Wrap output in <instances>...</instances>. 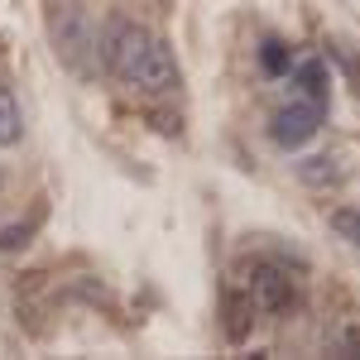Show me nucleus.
Wrapping results in <instances>:
<instances>
[{
	"label": "nucleus",
	"mask_w": 360,
	"mask_h": 360,
	"mask_svg": "<svg viewBox=\"0 0 360 360\" xmlns=\"http://www.w3.org/2000/svg\"><path fill=\"white\" fill-rule=\"evenodd\" d=\"M101 63L111 77H120L135 91H149V96H164L178 86V63L168 53V44L149 29L125 25V20H115L101 34Z\"/></svg>",
	"instance_id": "nucleus-1"
},
{
	"label": "nucleus",
	"mask_w": 360,
	"mask_h": 360,
	"mask_svg": "<svg viewBox=\"0 0 360 360\" xmlns=\"http://www.w3.org/2000/svg\"><path fill=\"white\" fill-rule=\"evenodd\" d=\"M322 115H327L322 101L293 96L288 106H278V111H274V120H269V139H274L278 149H303L307 139L322 130Z\"/></svg>",
	"instance_id": "nucleus-2"
},
{
	"label": "nucleus",
	"mask_w": 360,
	"mask_h": 360,
	"mask_svg": "<svg viewBox=\"0 0 360 360\" xmlns=\"http://www.w3.org/2000/svg\"><path fill=\"white\" fill-rule=\"evenodd\" d=\"M250 303L259 307V312H283V307L293 303V283L278 274L274 264H259L250 274Z\"/></svg>",
	"instance_id": "nucleus-3"
},
{
	"label": "nucleus",
	"mask_w": 360,
	"mask_h": 360,
	"mask_svg": "<svg viewBox=\"0 0 360 360\" xmlns=\"http://www.w3.org/2000/svg\"><path fill=\"white\" fill-rule=\"evenodd\" d=\"M58 53L68 58L72 68H86V53H91V34H86V20H82V10H68V29L58 25Z\"/></svg>",
	"instance_id": "nucleus-4"
},
{
	"label": "nucleus",
	"mask_w": 360,
	"mask_h": 360,
	"mask_svg": "<svg viewBox=\"0 0 360 360\" xmlns=\"http://www.w3.org/2000/svg\"><path fill=\"white\" fill-rule=\"evenodd\" d=\"M293 91L307 96V101H322L327 106V63H317V58H307L293 68Z\"/></svg>",
	"instance_id": "nucleus-5"
},
{
	"label": "nucleus",
	"mask_w": 360,
	"mask_h": 360,
	"mask_svg": "<svg viewBox=\"0 0 360 360\" xmlns=\"http://www.w3.org/2000/svg\"><path fill=\"white\" fill-rule=\"evenodd\" d=\"M25 135V120H20V106H15V96L0 86V149H10V144H20Z\"/></svg>",
	"instance_id": "nucleus-6"
},
{
	"label": "nucleus",
	"mask_w": 360,
	"mask_h": 360,
	"mask_svg": "<svg viewBox=\"0 0 360 360\" xmlns=\"http://www.w3.org/2000/svg\"><path fill=\"white\" fill-rule=\"evenodd\" d=\"M298 178H303V183H312V188H327V183H336V178H341V168H336L332 154H317V159L298 164Z\"/></svg>",
	"instance_id": "nucleus-7"
},
{
	"label": "nucleus",
	"mask_w": 360,
	"mask_h": 360,
	"mask_svg": "<svg viewBox=\"0 0 360 360\" xmlns=\"http://www.w3.org/2000/svg\"><path fill=\"white\" fill-rule=\"evenodd\" d=\"M259 68H264L269 77H283V72L293 68V58H288V49H283L278 39H264V44H259Z\"/></svg>",
	"instance_id": "nucleus-8"
},
{
	"label": "nucleus",
	"mask_w": 360,
	"mask_h": 360,
	"mask_svg": "<svg viewBox=\"0 0 360 360\" xmlns=\"http://www.w3.org/2000/svg\"><path fill=\"white\" fill-rule=\"evenodd\" d=\"M332 231L351 250H360V212H356V207H336V212H332Z\"/></svg>",
	"instance_id": "nucleus-9"
},
{
	"label": "nucleus",
	"mask_w": 360,
	"mask_h": 360,
	"mask_svg": "<svg viewBox=\"0 0 360 360\" xmlns=\"http://www.w3.org/2000/svg\"><path fill=\"white\" fill-rule=\"evenodd\" d=\"M332 351L336 356H360V327H341V332H332Z\"/></svg>",
	"instance_id": "nucleus-10"
},
{
	"label": "nucleus",
	"mask_w": 360,
	"mask_h": 360,
	"mask_svg": "<svg viewBox=\"0 0 360 360\" xmlns=\"http://www.w3.org/2000/svg\"><path fill=\"white\" fill-rule=\"evenodd\" d=\"M25 240H29L25 226H5V231H0V250H20Z\"/></svg>",
	"instance_id": "nucleus-11"
}]
</instances>
